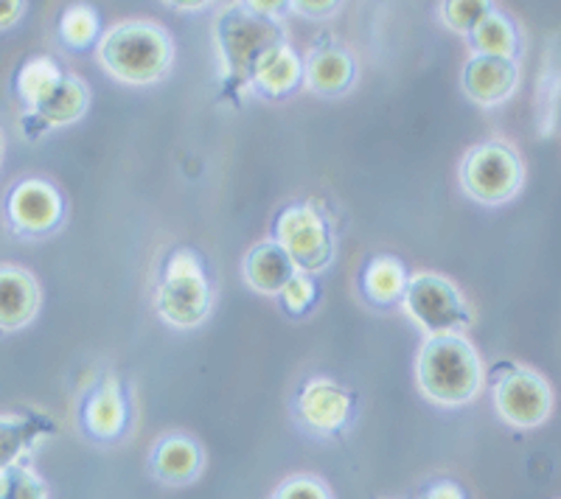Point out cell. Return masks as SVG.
<instances>
[{
	"instance_id": "obj_1",
	"label": "cell",
	"mask_w": 561,
	"mask_h": 499,
	"mask_svg": "<svg viewBox=\"0 0 561 499\" xmlns=\"http://www.w3.org/2000/svg\"><path fill=\"white\" fill-rule=\"evenodd\" d=\"M480 359L472 343L458 334H433L419 357V382L433 402L466 404L480 391Z\"/></svg>"
},
{
	"instance_id": "obj_2",
	"label": "cell",
	"mask_w": 561,
	"mask_h": 499,
	"mask_svg": "<svg viewBox=\"0 0 561 499\" xmlns=\"http://www.w3.org/2000/svg\"><path fill=\"white\" fill-rule=\"evenodd\" d=\"M99 59L115 79L129 84H147L169 71L172 43H169L167 32L154 23L129 20L104 34Z\"/></svg>"
},
{
	"instance_id": "obj_3",
	"label": "cell",
	"mask_w": 561,
	"mask_h": 499,
	"mask_svg": "<svg viewBox=\"0 0 561 499\" xmlns=\"http://www.w3.org/2000/svg\"><path fill=\"white\" fill-rule=\"evenodd\" d=\"M219 48H222L228 77L248 82L255 68L273 48L284 45L280 26L267 14L253 12L250 7L228 9L217 26Z\"/></svg>"
},
{
	"instance_id": "obj_4",
	"label": "cell",
	"mask_w": 561,
	"mask_h": 499,
	"mask_svg": "<svg viewBox=\"0 0 561 499\" xmlns=\"http://www.w3.org/2000/svg\"><path fill=\"white\" fill-rule=\"evenodd\" d=\"M460 177H463L466 192L478 202L500 206V202H508L523 186V161L505 143H483L466 154Z\"/></svg>"
},
{
	"instance_id": "obj_5",
	"label": "cell",
	"mask_w": 561,
	"mask_h": 499,
	"mask_svg": "<svg viewBox=\"0 0 561 499\" xmlns=\"http://www.w3.org/2000/svg\"><path fill=\"white\" fill-rule=\"evenodd\" d=\"M210 309L208 281L192 253H178L169 262L167 276L158 289V312L172 326L192 328L205 321Z\"/></svg>"
},
{
	"instance_id": "obj_6",
	"label": "cell",
	"mask_w": 561,
	"mask_h": 499,
	"mask_svg": "<svg viewBox=\"0 0 561 499\" xmlns=\"http://www.w3.org/2000/svg\"><path fill=\"white\" fill-rule=\"evenodd\" d=\"M494 404L503 421L519 429H534L548 421L553 410L550 384L528 368H514L494 387Z\"/></svg>"
},
{
	"instance_id": "obj_7",
	"label": "cell",
	"mask_w": 561,
	"mask_h": 499,
	"mask_svg": "<svg viewBox=\"0 0 561 499\" xmlns=\"http://www.w3.org/2000/svg\"><path fill=\"white\" fill-rule=\"evenodd\" d=\"M278 247L293 258L295 267L318 272L332 262V236L318 211L309 206H295L278 217Z\"/></svg>"
},
{
	"instance_id": "obj_8",
	"label": "cell",
	"mask_w": 561,
	"mask_h": 499,
	"mask_svg": "<svg viewBox=\"0 0 561 499\" xmlns=\"http://www.w3.org/2000/svg\"><path fill=\"white\" fill-rule=\"evenodd\" d=\"M404 303L421 326L433 334H453V328L466 326L469 312L458 289L440 276H415L404 289Z\"/></svg>"
},
{
	"instance_id": "obj_9",
	"label": "cell",
	"mask_w": 561,
	"mask_h": 499,
	"mask_svg": "<svg viewBox=\"0 0 561 499\" xmlns=\"http://www.w3.org/2000/svg\"><path fill=\"white\" fill-rule=\"evenodd\" d=\"M519 68L514 59L474 54L463 68V90L478 104H503L517 90Z\"/></svg>"
},
{
	"instance_id": "obj_10",
	"label": "cell",
	"mask_w": 561,
	"mask_h": 499,
	"mask_svg": "<svg viewBox=\"0 0 561 499\" xmlns=\"http://www.w3.org/2000/svg\"><path fill=\"white\" fill-rule=\"evenodd\" d=\"M9 213H12L20 231L43 233L57 224L59 213H62V202H59L57 192L48 183L28 179V183L14 188L12 199H9Z\"/></svg>"
},
{
	"instance_id": "obj_11",
	"label": "cell",
	"mask_w": 561,
	"mask_h": 499,
	"mask_svg": "<svg viewBox=\"0 0 561 499\" xmlns=\"http://www.w3.org/2000/svg\"><path fill=\"white\" fill-rule=\"evenodd\" d=\"M39 289L23 269H0V328L26 326L37 314Z\"/></svg>"
},
{
	"instance_id": "obj_12",
	"label": "cell",
	"mask_w": 561,
	"mask_h": 499,
	"mask_svg": "<svg viewBox=\"0 0 561 499\" xmlns=\"http://www.w3.org/2000/svg\"><path fill=\"white\" fill-rule=\"evenodd\" d=\"M298 407L309 427L318 429V432H332L345 421L351 402L337 384L318 379V382L307 384V391L300 393Z\"/></svg>"
},
{
	"instance_id": "obj_13",
	"label": "cell",
	"mask_w": 561,
	"mask_h": 499,
	"mask_svg": "<svg viewBox=\"0 0 561 499\" xmlns=\"http://www.w3.org/2000/svg\"><path fill=\"white\" fill-rule=\"evenodd\" d=\"M203 468V452L194 441L183 436H169L154 446L152 452V472L163 483L183 486L192 483Z\"/></svg>"
},
{
	"instance_id": "obj_14",
	"label": "cell",
	"mask_w": 561,
	"mask_h": 499,
	"mask_svg": "<svg viewBox=\"0 0 561 499\" xmlns=\"http://www.w3.org/2000/svg\"><path fill=\"white\" fill-rule=\"evenodd\" d=\"M244 272H248V281L253 283L259 292L273 294L284 292V287L293 281L295 264L278 244L267 242L250 250L248 262H244Z\"/></svg>"
},
{
	"instance_id": "obj_15",
	"label": "cell",
	"mask_w": 561,
	"mask_h": 499,
	"mask_svg": "<svg viewBox=\"0 0 561 499\" xmlns=\"http://www.w3.org/2000/svg\"><path fill=\"white\" fill-rule=\"evenodd\" d=\"M84 109H88V88L73 77L59 79V82L34 104V113H37L45 124H54V127L77 121Z\"/></svg>"
},
{
	"instance_id": "obj_16",
	"label": "cell",
	"mask_w": 561,
	"mask_h": 499,
	"mask_svg": "<svg viewBox=\"0 0 561 499\" xmlns=\"http://www.w3.org/2000/svg\"><path fill=\"white\" fill-rule=\"evenodd\" d=\"M84 427H88L90 436L102 438V441H113L124 427V404L118 391H115V382H104L93 398L88 402V410H84Z\"/></svg>"
},
{
	"instance_id": "obj_17",
	"label": "cell",
	"mask_w": 561,
	"mask_h": 499,
	"mask_svg": "<svg viewBox=\"0 0 561 499\" xmlns=\"http://www.w3.org/2000/svg\"><path fill=\"white\" fill-rule=\"evenodd\" d=\"M253 79L264 93H270V96H280V93H287V90H293L295 84H298L300 59L295 57V51L287 43L278 45V48H273V51L259 62Z\"/></svg>"
},
{
	"instance_id": "obj_18",
	"label": "cell",
	"mask_w": 561,
	"mask_h": 499,
	"mask_svg": "<svg viewBox=\"0 0 561 499\" xmlns=\"http://www.w3.org/2000/svg\"><path fill=\"white\" fill-rule=\"evenodd\" d=\"M354 77V65L337 48H325V51H318L312 59H309L307 79L312 84V90L318 93H340L345 84Z\"/></svg>"
},
{
	"instance_id": "obj_19",
	"label": "cell",
	"mask_w": 561,
	"mask_h": 499,
	"mask_svg": "<svg viewBox=\"0 0 561 499\" xmlns=\"http://www.w3.org/2000/svg\"><path fill=\"white\" fill-rule=\"evenodd\" d=\"M472 43L483 57L514 59L517 54V32L500 12H489L472 28Z\"/></svg>"
},
{
	"instance_id": "obj_20",
	"label": "cell",
	"mask_w": 561,
	"mask_h": 499,
	"mask_svg": "<svg viewBox=\"0 0 561 499\" xmlns=\"http://www.w3.org/2000/svg\"><path fill=\"white\" fill-rule=\"evenodd\" d=\"M365 289L374 301L390 303L396 294L404 289V272L402 267L393 262V258H377V262L368 267V276H365Z\"/></svg>"
},
{
	"instance_id": "obj_21",
	"label": "cell",
	"mask_w": 561,
	"mask_h": 499,
	"mask_svg": "<svg viewBox=\"0 0 561 499\" xmlns=\"http://www.w3.org/2000/svg\"><path fill=\"white\" fill-rule=\"evenodd\" d=\"M34 429L18 418H0V472L18 466L20 455L32 446Z\"/></svg>"
},
{
	"instance_id": "obj_22",
	"label": "cell",
	"mask_w": 561,
	"mask_h": 499,
	"mask_svg": "<svg viewBox=\"0 0 561 499\" xmlns=\"http://www.w3.org/2000/svg\"><path fill=\"white\" fill-rule=\"evenodd\" d=\"M59 79H62V73H59V68L51 59H34V62H28L26 68H23V73H20V93H23V98L34 107Z\"/></svg>"
},
{
	"instance_id": "obj_23",
	"label": "cell",
	"mask_w": 561,
	"mask_h": 499,
	"mask_svg": "<svg viewBox=\"0 0 561 499\" xmlns=\"http://www.w3.org/2000/svg\"><path fill=\"white\" fill-rule=\"evenodd\" d=\"M0 499H45V488L37 474L23 466H12L3 472Z\"/></svg>"
},
{
	"instance_id": "obj_24",
	"label": "cell",
	"mask_w": 561,
	"mask_h": 499,
	"mask_svg": "<svg viewBox=\"0 0 561 499\" xmlns=\"http://www.w3.org/2000/svg\"><path fill=\"white\" fill-rule=\"evenodd\" d=\"M489 12H494L491 3H483V0H455V3H444V20L449 26L458 28V32H469L478 26L480 20Z\"/></svg>"
},
{
	"instance_id": "obj_25",
	"label": "cell",
	"mask_w": 561,
	"mask_h": 499,
	"mask_svg": "<svg viewBox=\"0 0 561 499\" xmlns=\"http://www.w3.org/2000/svg\"><path fill=\"white\" fill-rule=\"evenodd\" d=\"M62 37L70 45H77V48L88 45L90 39L96 37V14L90 12L88 7L68 9L62 18Z\"/></svg>"
},
{
	"instance_id": "obj_26",
	"label": "cell",
	"mask_w": 561,
	"mask_h": 499,
	"mask_svg": "<svg viewBox=\"0 0 561 499\" xmlns=\"http://www.w3.org/2000/svg\"><path fill=\"white\" fill-rule=\"evenodd\" d=\"M270 499H332V494L314 477H293V480L280 483Z\"/></svg>"
},
{
	"instance_id": "obj_27",
	"label": "cell",
	"mask_w": 561,
	"mask_h": 499,
	"mask_svg": "<svg viewBox=\"0 0 561 499\" xmlns=\"http://www.w3.org/2000/svg\"><path fill=\"white\" fill-rule=\"evenodd\" d=\"M312 281H309L307 276H295L293 281L284 287V301H287V306L293 309V312H300V309H307L309 301H312Z\"/></svg>"
},
{
	"instance_id": "obj_28",
	"label": "cell",
	"mask_w": 561,
	"mask_h": 499,
	"mask_svg": "<svg viewBox=\"0 0 561 499\" xmlns=\"http://www.w3.org/2000/svg\"><path fill=\"white\" fill-rule=\"evenodd\" d=\"M295 9L309 18H325V14H334L337 3H295Z\"/></svg>"
},
{
	"instance_id": "obj_29",
	"label": "cell",
	"mask_w": 561,
	"mask_h": 499,
	"mask_svg": "<svg viewBox=\"0 0 561 499\" xmlns=\"http://www.w3.org/2000/svg\"><path fill=\"white\" fill-rule=\"evenodd\" d=\"M424 499H463V494H460V488L453 486V483H440V486L430 488V494Z\"/></svg>"
},
{
	"instance_id": "obj_30",
	"label": "cell",
	"mask_w": 561,
	"mask_h": 499,
	"mask_svg": "<svg viewBox=\"0 0 561 499\" xmlns=\"http://www.w3.org/2000/svg\"><path fill=\"white\" fill-rule=\"evenodd\" d=\"M20 12H23V3H0V28L14 23L20 18Z\"/></svg>"
},
{
	"instance_id": "obj_31",
	"label": "cell",
	"mask_w": 561,
	"mask_h": 499,
	"mask_svg": "<svg viewBox=\"0 0 561 499\" xmlns=\"http://www.w3.org/2000/svg\"><path fill=\"white\" fill-rule=\"evenodd\" d=\"M0 491H3V472H0Z\"/></svg>"
}]
</instances>
